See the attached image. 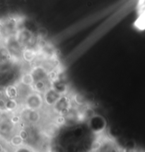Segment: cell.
I'll return each instance as SVG.
<instances>
[{"mask_svg": "<svg viewBox=\"0 0 145 152\" xmlns=\"http://www.w3.org/2000/svg\"><path fill=\"white\" fill-rule=\"evenodd\" d=\"M61 93H60L52 86H50L42 93V98H43L45 106L51 108L57 102V100L61 97Z\"/></svg>", "mask_w": 145, "mask_h": 152, "instance_id": "ba28073f", "label": "cell"}, {"mask_svg": "<svg viewBox=\"0 0 145 152\" xmlns=\"http://www.w3.org/2000/svg\"><path fill=\"white\" fill-rule=\"evenodd\" d=\"M18 82L24 85L31 86V87H32L33 85V83H34V80H33V78L32 77L31 72L28 71L25 72L24 73L21 74L20 77H19Z\"/></svg>", "mask_w": 145, "mask_h": 152, "instance_id": "9a60e30c", "label": "cell"}, {"mask_svg": "<svg viewBox=\"0 0 145 152\" xmlns=\"http://www.w3.org/2000/svg\"><path fill=\"white\" fill-rule=\"evenodd\" d=\"M33 77L34 82L42 80H51L50 72L45 67L40 64H36L33 65V67L29 70Z\"/></svg>", "mask_w": 145, "mask_h": 152, "instance_id": "52a82bcc", "label": "cell"}, {"mask_svg": "<svg viewBox=\"0 0 145 152\" xmlns=\"http://www.w3.org/2000/svg\"><path fill=\"white\" fill-rule=\"evenodd\" d=\"M17 124H14L11 119V117L6 115L5 113L0 119V137L4 139H9L14 133Z\"/></svg>", "mask_w": 145, "mask_h": 152, "instance_id": "5b68a950", "label": "cell"}, {"mask_svg": "<svg viewBox=\"0 0 145 152\" xmlns=\"http://www.w3.org/2000/svg\"><path fill=\"white\" fill-rule=\"evenodd\" d=\"M5 112H4V111H3L2 109H0V119H1V118L2 117V116L4 115V114Z\"/></svg>", "mask_w": 145, "mask_h": 152, "instance_id": "2e32d148", "label": "cell"}, {"mask_svg": "<svg viewBox=\"0 0 145 152\" xmlns=\"http://www.w3.org/2000/svg\"><path fill=\"white\" fill-rule=\"evenodd\" d=\"M40 52L39 48H24L21 54V61H24L26 64H32L39 58Z\"/></svg>", "mask_w": 145, "mask_h": 152, "instance_id": "9c48e42d", "label": "cell"}, {"mask_svg": "<svg viewBox=\"0 0 145 152\" xmlns=\"http://www.w3.org/2000/svg\"><path fill=\"white\" fill-rule=\"evenodd\" d=\"M24 22L25 18L20 15L9 16L0 19V41H4L15 36L18 30L24 25Z\"/></svg>", "mask_w": 145, "mask_h": 152, "instance_id": "6da1fadb", "label": "cell"}, {"mask_svg": "<svg viewBox=\"0 0 145 152\" xmlns=\"http://www.w3.org/2000/svg\"><path fill=\"white\" fill-rule=\"evenodd\" d=\"M21 107V104L17 99H6L5 102V112L7 113H14Z\"/></svg>", "mask_w": 145, "mask_h": 152, "instance_id": "5bb4252c", "label": "cell"}, {"mask_svg": "<svg viewBox=\"0 0 145 152\" xmlns=\"http://www.w3.org/2000/svg\"><path fill=\"white\" fill-rule=\"evenodd\" d=\"M2 43L6 46L9 52L10 53L12 59L15 62H20L21 61V54H22L23 48L16 39L15 36L10 37L3 41Z\"/></svg>", "mask_w": 145, "mask_h": 152, "instance_id": "8992f818", "label": "cell"}, {"mask_svg": "<svg viewBox=\"0 0 145 152\" xmlns=\"http://www.w3.org/2000/svg\"><path fill=\"white\" fill-rule=\"evenodd\" d=\"M74 107V104L71 97L67 94L62 95L61 97L57 100L54 105L51 107L52 111L57 117L66 116L71 109Z\"/></svg>", "mask_w": 145, "mask_h": 152, "instance_id": "7a4b0ae2", "label": "cell"}, {"mask_svg": "<svg viewBox=\"0 0 145 152\" xmlns=\"http://www.w3.org/2000/svg\"><path fill=\"white\" fill-rule=\"evenodd\" d=\"M45 106L42 95L37 92L33 91L26 97L22 104V107L24 108L33 109V110H40Z\"/></svg>", "mask_w": 145, "mask_h": 152, "instance_id": "277c9868", "label": "cell"}, {"mask_svg": "<svg viewBox=\"0 0 145 152\" xmlns=\"http://www.w3.org/2000/svg\"><path fill=\"white\" fill-rule=\"evenodd\" d=\"M4 94L7 99H17L18 88L17 83L8 85L4 88Z\"/></svg>", "mask_w": 145, "mask_h": 152, "instance_id": "7c38bea8", "label": "cell"}, {"mask_svg": "<svg viewBox=\"0 0 145 152\" xmlns=\"http://www.w3.org/2000/svg\"><path fill=\"white\" fill-rule=\"evenodd\" d=\"M21 122L26 126H37L42 120V114L40 110H33L23 107L20 114Z\"/></svg>", "mask_w": 145, "mask_h": 152, "instance_id": "3957f363", "label": "cell"}, {"mask_svg": "<svg viewBox=\"0 0 145 152\" xmlns=\"http://www.w3.org/2000/svg\"><path fill=\"white\" fill-rule=\"evenodd\" d=\"M9 144L12 147L16 148H19L21 147V146L26 145V141H25L24 138L19 134L18 131L17 132L14 133L10 137V139H9Z\"/></svg>", "mask_w": 145, "mask_h": 152, "instance_id": "8fae6325", "label": "cell"}, {"mask_svg": "<svg viewBox=\"0 0 145 152\" xmlns=\"http://www.w3.org/2000/svg\"><path fill=\"white\" fill-rule=\"evenodd\" d=\"M10 62H15L12 59L10 53L8 49L3 43H0V64L3 63H10Z\"/></svg>", "mask_w": 145, "mask_h": 152, "instance_id": "4fadbf2b", "label": "cell"}, {"mask_svg": "<svg viewBox=\"0 0 145 152\" xmlns=\"http://www.w3.org/2000/svg\"><path fill=\"white\" fill-rule=\"evenodd\" d=\"M51 83H52V80H51L37 81V82H34L32 88H33V91L37 92V93H40V94L42 95V93H43L47 88L50 87Z\"/></svg>", "mask_w": 145, "mask_h": 152, "instance_id": "30bf717a", "label": "cell"}]
</instances>
